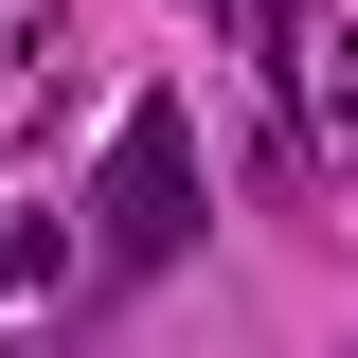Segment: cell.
Listing matches in <instances>:
<instances>
[{
    "mask_svg": "<svg viewBox=\"0 0 358 358\" xmlns=\"http://www.w3.org/2000/svg\"><path fill=\"white\" fill-rule=\"evenodd\" d=\"M197 233H215L197 126H179V108H126V126H108V197H90V251H108V268H179Z\"/></svg>",
    "mask_w": 358,
    "mask_h": 358,
    "instance_id": "1",
    "label": "cell"
},
{
    "mask_svg": "<svg viewBox=\"0 0 358 358\" xmlns=\"http://www.w3.org/2000/svg\"><path fill=\"white\" fill-rule=\"evenodd\" d=\"M36 287H72V233L54 215H0V305H36Z\"/></svg>",
    "mask_w": 358,
    "mask_h": 358,
    "instance_id": "2",
    "label": "cell"
}]
</instances>
